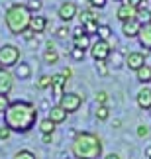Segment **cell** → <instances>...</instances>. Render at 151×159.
Returning <instances> with one entry per match:
<instances>
[{
	"label": "cell",
	"mask_w": 151,
	"mask_h": 159,
	"mask_svg": "<svg viewBox=\"0 0 151 159\" xmlns=\"http://www.w3.org/2000/svg\"><path fill=\"white\" fill-rule=\"evenodd\" d=\"M35 120H38V108L32 102H12L4 112V124L12 132H29L35 126Z\"/></svg>",
	"instance_id": "cell-1"
},
{
	"label": "cell",
	"mask_w": 151,
	"mask_h": 159,
	"mask_svg": "<svg viewBox=\"0 0 151 159\" xmlns=\"http://www.w3.org/2000/svg\"><path fill=\"white\" fill-rule=\"evenodd\" d=\"M73 155L77 159H98L102 155V142L92 132H78L73 139Z\"/></svg>",
	"instance_id": "cell-2"
},
{
	"label": "cell",
	"mask_w": 151,
	"mask_h": 159,
	"mask_svg": "<svg viewBox=\"0 0 151 159\" xmlns=\"http://www.w3.org/2000/svg\"><path fill=\"white\" fill-rule=\"evenodd\" d=\"M32 12L26 4H12L6 10V26H8L10 34L20 35L26 30H29V22H32Z\"/></svg>",
	"instance_id": "cell-3"
},
{
	"label": "cell",
	"mask_w": 151,
	"mask_h": 159,
	"mask_svg": "<svg viewBox=\"0 0 151 159\" xmlns=\"http://www.w3.org/2000/svg\"><path fill=\"white\" fill-rule=\"evenodd\" d=\"M18 61H20V49H18L16 45L4 43L2 47H0V63H2L6 69L18 65Z\"/></svg>",
	"instance_id": "cell-4"
},
{
	"label": "cell",
	"mask_w": 151,
	"mask_h": 159,
	"mask_svg": "<svg viewBox=\"0 0 151 159\" xmlns=\"http://www.w3.org/2000/svg\"><path fill=\"white\" fill-rule=\"evenodd\" d=\"M90 55L94 61H106L112 55V45L108 39H98L90 45Z\"/></svg>",
	"instance_id": "cell-5"
},
{
	"label": "cell",
	"mask_w": 151,
	"mask_h": 159,
	"mask_svg": "<svg viewBox=\"0 0 151 159\" xmlns=\"http://www.w3.org/2000/svg\"><path fill=\"white\" fill-rule=\"evenodd\" d=\"M82 104V96L81 94H77V93H65L61 96V100H59V106H63L67 112H77L78 108H81Z\"/></svg>",
	"instance_id": "cell-6"
},
{
	"label": "cell",
	"mask_w": 151,
	"mask_h": 159,
	"mask_svg": "<svg viewBox=\"0 0 151 159\" xmlns=\"http://www.w3.org/2000/svg\"><path fill=\"white\" fill-rule=\"evenodd\" d=\"M116 18L120 22H130V20H137V8H134V6H130L128 2H122L118 6L116 10Z\"/></svg>",
	"instance_id": "cell-7"
},
{
	"label": "cell",
	"mask_w": 151,
	"mask_h": 159,
	"mask_svg": "<svg viewBox=\"0 0 151 159\" xmlns=\"http://www.w3.org/2000/svg\"><path fill=\"white\" fill-rule=\"evenodd\" d=\"M145 65V53H141V51H131L126 55V67L131 71H137V69H141V67Z\"/></svg>",
	"instance_id": "cell-8"
},
{
	"label": "cell",
	"mask_w": 151,
	"mask_h": 159,
	"mask_svg": "<svg viewBox=\"0 0 151 159\" xmlns=\"http://www.w3.org/2000/svg\"><path fill=\"white\" fill-rule=\"evenodd\" d=\"M59 18H61L63 22H71V20H75L77 14H78V8H77V4L75 2H63L61 6H59Z\"/></svg>",
	"instance_id": "cell-9"
},
{
	"label": "cell",
	"mask_w": 151,
	"mask_h": 159,
	"mask_svg": "<svg viewBox=\"0 0 151 159\" xmlns=\"http://www.w3.org/2000/svg\"><path fill=\"white\" fill-rule=\"evenodd\" d=\"M135 100H137V106L141 110H151V87L143 84V87L137 90Z\"/></svg>",
	"instance_id": "cell-10"
},
{
	"label": "cell",
	"mask_w": 151,
	"mask_h": 159,
	"mask_svg": "<svg viewBox=\"0 0 151 159\" xmlns=\"http://www.w3.org/2000/svg\"><path fill=\"white\" fill-rule=\"evenodd\" d=\"M51 89H53V94H55V98L61 100V96L65 94V83H67V77H63V73H57V75H51Z\"/></svg>",
	"instance_id": "cell-11"
},
{
	"label": "cell",
	"mask_w": 151,
	"mask_h": 159,
	"mask_svg": "<svg viewBox=\"0 0 151 159\" xmlns=\"http://www.w3.org/2000/svg\"><path fill=\"white\" fill-rule=\"evenodd\" d=\"M143 24L137 22V20H130V22H124L122 24V34L126 38H137L140 35V30H141Z\"/></svg>",
	"instance_id": "cell-12"
},
{
	"label": "cell",
	"mask_w": 151,
	"mask_h": 159,
	"mask_svg": "<svg viewBox=\"0 0 151 159\" xmlns=\"http://www.w3.org/2000/svg\"><path fill=\"white\" fill-rule=\"evenodd\" d=\"M137 39H140V45L143 47V49L151 51V24H143L141 30H140Z\"/></svg>",
	"instance_id": "cell-13"
},
{
	"label": "cell",
	"mask_w": 151,
	"mask_h": 159,
	"mask_svg": "<svg viewBox=\"0 0 151 159\" xmlns=\"http://www.w3.org/2000/svg\"><path fill=\"white\" fill-rule=\"evenodd\" d=\"M12 84H14V77H12L10 71H0V94H8L12 90Z\"/></svg>",
	"instance_id": "cell-14"
},
{
	"label": "cell",
	"mask_w": 151,
	"mask_h": 159,
	"mask_svg": "<svg viewBox=\"0 0 151 159\" xmlns=\"http://www.w3.org/2000/svg\"><path fill=\"white\" fill-rule=\"evenodd\" d=\"M67 110H65L63 106H51V110H49V116H47V118H51L53 122H55V124H61V122H65L67 120Z\"/></svg>",
	"instance_id": "cell-15"
},
{
	"label": "cell",
	"mask_w": 151,
	"mask_h": 159,
	"mask_svg": "<svg viewBox=\"0 0 151 159\" xmlns=\"http://www.w3.org/2000/svg\"><path fill=\"white\" fill-rule=\"evenodd\" d=\"M45 28H47V18L45 16H33L32 22H29V30L35 32V34H41Z\"/></svg>",
	"instance_id": "cell-16"
},
{
	"label": "cell",
	"mask_w": 151,
	"mask_h": 159,
	"mask_svg": "<svg viewBox=\"0 0 151 159\" xmlns=\"http://www.w3.org/2000/svg\"><path fill=\"white\" fill-rule=\"evenodd\" d=\"M135 79L141 84H149L151 83V65H143L141 69L135 71Z\"/></svg>",
	"instance_id": "cell-17"
},
{
	"label": "cell",
	"mask_w": 151,
	"mask_h": 159,
	"mask_svg": "<svg viewBox=\"0 0 151 159\" xmlns=\"http://www.w3.org/2000/svg\"><path fill=\"white\" fill-rule=\"evenodd\" d=\"M43 61H45L47 65H55L57 61H59V53L53 49V45H51V43L47 45V49H45V53H43Z\"/></svg>",
	"instance_id": "cell-18"
},
{
	"label": "cell",
	"mask_w": 151,
	"mask_h": 159,
	"mask_svg": "<svg viewBox=\"0 0 151 159\" xmlns=\"http://www.w3.org/2000/svg\"><path fill=\"white\" fill-rule=\"evenodd\" d=\"M73 47H78V49H88L90 47V35L82 34L78 38H73Z\"/></svg>",
	"instance_id": "cell-19"
},
{
	"label": "cell",
	"mask_w": 151,
	"mask_h": 159,
	"mask_svg": "<svg viewBox=\"0 0 151 159\" xmlns=\"http://www.w3.org/2000/svg\"><path fill=\"white\" fill-rule=\"evenodd\" d=\"M78 20H81V26H84V24H88L92 20H98V16H96L94 10H82V12H78Z\"/></svg>",
	"instance_id": "cell-20"
},
{
	"label": "cell",
	"mask_w": 151,
	"mask_h": 159,
	"mask_svg": "<svg viewBox=\"0 0 151 159\" xmlns=\"http://www.w3.org/2000/svg\"><path fill=\"white\" fill-rule=\"evenodd\" d=\"M55 122H53L51 118H45V120H41L39 122V130H41V134H53L55 132Z\"/></svg>",
	"instance_id": "cell-21"
},
{
	"label": "cell",
	"mask_w": 151,
	"mask_h": 159,
	"mask_svg": "<svg viewBox=\"0 0 151 159\" xmlns=\"http://www.w3.org/2000/svg\"><path fill=\"white\" fill-rule=\"evenodd\" d=\"M137 22H141V24H151V10L145 8V6L137 8Z\"/></svg>",
	"instance_id": "cell-22"
},
{
	"label": "cell",
	"mask_w": 151,
	"mask_h": 159,
	"mask_svg": "<svg viewBox=\"0 0 151 159\" xmlns=\"http://www.w3.org/2000/svg\"><path fill=\"white\" fill-rule=\"evenodd\" d=\"M29 73H32V69H29V65H28V63H20V65H16V77H18V79H28V77H29Z\"/></svg>",
	"instance_id": "cell-23"
},
{
	"label": "cell",
	"mask_w": 151,
	"mask_h": 159,
	"mask_svg": "<svg viewBox=\"0 0 151 159\" xmlns=\"http://www.w3.org/2000/svg\"><path fill=\"white\" fill-rule=\"evenodd\" d=\"M96 118H98L100 122H106L108 118H110V108H108L106 104H98V108H96Z\"/></svg>",
	"instance_id": "cell-24"
},
{
	"label": "cell",
	"mask_w": 151,
	"mask_h": 159,
	"mask_svg": "<svg viewBox=\"0 0 151 159\" xmlns=\"http://www.w3.org/2000/svg\"><path fill=\"white\" fill-rule=\"evenodd\" d=\"M51 84H53V81H51L49 75H41V77L38 79V83H35V87H38L39 90H45V89H49Z\"/></svg>",
	"instance_id": "cell-25"
},
{
	"label": "cell",
	"mask_w": 151,
	"mask_h": 159,
	"mask_svg": "<svg viewBox=\"0 0 151 159\" xmlns=\"http://www.w3.org/2000/svg\"><path fill=\"white\" fill-rule=\"evenodd\" d=\"M110 35H112V28L106 26V24H100V28H98V39H110Z\"/></svg>",
	"instance_id": "cell-26"
},
{
	"label": "cell",
	"mask_w": 151,
	"mask_h": 159,
	"mask_svg": "<svg viewBox=\"0 0 151 159\" xmlns=\"http://www.w3.org/2000/svg\"><path fill=\"white\" fill-rule=\"evenodd\" d=\"M98 28H100V24H98V20H92V22L84 24V32H87L88 35H92V34H98Z\"/></svg>",
	"instance_id": "cell-27"
},
{
	"label": "cell",
	"mask_w": 151,
	"mask_h": 159,
	"mask_svg": "<svg viewBox=\"0 0 151 159\" xmlns=\"http://www.w3.org/2000/svg\"><path fill=\"white\" fill-rule=\"evenodd\" d=\"M28 8H29V12H39L41 8H43V2L41 0H28Z\"/></svg>",
	"instance_id": "cell-28"
},
{
	"label": "cell",
	"mask_w": 151,
	"mask_h": 159,
	"mask_svg": "<svg viewBox=\"0 0 151 159\" xmlns=\"http://www.w3.org/2000/svg\"><path fill=\"white\" fill-rule=\"evenodd\" d=\"M96 71H98V75L100 77H106L108 73V65H106V61H96Z\"/></svg>",
	"instance_id": "cell-29"
},
{
	"label": "cell",
	"mask_w": 151,
	"mask_h": 159,
	"mask_svg": "<svg viewBox=\"0 0 151 159\" xmlns=\"http://www.w3.org/2000/svg\"><path fill=\"white\" fill-rule=\"evenodd\" d=\"M14 159H35V155L32 153V151H28V149H20L14 155Z\"/></svg>",
	"instance_id": "cell-30"
},
{
	"label": "cell",
	"mask_w": 151,
	"mask_h": 159,
	"mask_svg": "<svg viewBox=\"0 0 151 159\" xmlns=\"http://www.w3.org/2000/svg\"><path fill=\"white\" fill-rule=\"evenodd\" d=\"M69 53H71V57H73L75 61H82V59H84V49H78V47H73V49H71Z\"/></svg>",
	"instance_id": "cell-31"
},
{
	"label": "cell",
	"mask_w": 151,
	"mask_h": 159,
	"mask_svg": "<svg viewBox=\"0 0 151 159\" xmlns=\"http://www.w3.org/2000/svg\"><path fill=\"white\" fill-rule=\"evenodd\" d=\"M10 104H12V102H8V96H6V94H0V114H4L6 110H8Z\"/></svg>",
	"instance_id": "cell-32"
},
{
	"label": "cell",
	"mask_w": 151,
	"mask_h": 159,
	"mask_svg": "<svg viewBox=\"0 0 151 159\" xmlns=\"http://www.w3.org/2000/svg\"><path fill=\"white\" fill-rule=\"evenodd\" d=\"M96 102H98V104H106L108 102V93L106 90H98V93H96Z\"/></svg>",
	"instance_id": "cell-33"
},
{
	"label": "cell",
	"mask_w": 151,
	"mask_h": 159,
	"mask_svg": "<svg viewBox=\"0 0 151 159\" xmlns=\"http://www.w3.org/2000/svg\"><path fill=\"white\" fill-rule=\"evenodd\" d=\"M10 134H12V130H10V128L6 126V124H4V126H0V139H2V142L10 138Z\"/></svg>",
	"instance_id": "cell-34"
},
{
	"label": "cell",
	"mask_w": 151,
	"mask_h": 159,
	"mask_svg": "<svg viewBox=\"0 0 151 159\" xmlns=\"http://www.w3.org/2000/svg\"><path fill=\"white\" fill-rule=\"evenodd\" d=\"M55 34H57V38H67V35H69V34H73V32H71L67 26H61V28H57V32H55Z\"/></svg>",
	"instance_id": "cell-35"
},
{
	"label": "cell",
	"mask_w": 151,
	"mask_h": 159,
	"mask_svg": "<svg viewBox=\"0 0 151 159\" xmlns=\"http://www.w3.org/2000/svg\"><path fill=\"white\" fill-rule=\"evenodd\" d=\"M135 134H137V138H147L149 136V130H147V126H137V130H135Z\"/></svg>",
	"instance_id": "cell-36"
},
{
	"label": "cell",
	"mask_w": 151,
	"mask_h": 159,
	"mask_svg": "<svg viewBox=\"0 0 151 159\" xmlns=\"http://www.w3.org/2000/svg\"><path fill=\"white\" fill-rule=\"evenodd\" d=\"M124 2H128L130 6H134V8H141V6H145V0H124Z\"/></svg>",
	"instance_id": "cell-37"
},
{
	"label": "cell",
	"mask_w": 151,
	"mask_h": 159,
	"mask_svg": "<svg viewBox=\"0 0 151 159\" xmlns=\"http://www.w3.org/2000/svg\"><path fill=\"white\" fill-rule=\"evenodd\" d=\"M90 6H92V8H104L106 0H90Z\"/></svg>",
	"instance_id": "cell-38"
},
{
	"label": "cell",
	"mask_w": 151,
	"mask_h": 159,
	"mask_svg": "<svg viewBox=\"0 0 151 159\" xmlns=\"http://www.w3.org/2000/svg\"><path fill=\"white\" fill-rule=\"evenodd\" d=\"M82 34H87L84 32V26H78V28L73 30V38H78V35H82Z\"/></svg>",
	"instance_id": "cell-39"
},
{
	"label": "cell",
	"mask_w": 151,
	"mask_h": 159,
	"mask_svg": "<svg viewBox=\"0 0 151 159\" xmlns=\"http://www.w3.org/2000/svg\"><path fill=\"white\" fill-rule=\"evenodd\" d=\"M110 57H112L114 61H116V67H120V61H122V53H120V51H116L114 55H110Z\"/></svg>",
	"instance_id": "cell-40"
},
{
	"label": "cell",
	"mask_w": 151,
	"mask_h": 159,
	"mask_svg": "<svg viewBox=\"0 0 151 159\" xmlns=\"http://www.w3.org/2000/svg\"><path fill=\"white\" fill-rule=\"evenodd\" d=\"M51 139H53V134H43L41 142H43V143H51Z\"/></svg>",
	"instance_id": "cell-41"
},
{
	"label": "cell",
	"mask_w": 151,
	"mask_h": 159,
	"mask_svg": "<svg viewBox=\"0 0 151 159\" xmlns=\"http://www.w3.org/2000/svg\"><path fill=\"white\" fill-rule=\"evenodd\" d=\"M33 34H35V32H32V30H26V32H24L22 35H24L26 39H32V38H33Z\"/></svg>",
	"instance_id": "cell-42"
},
{
	"label": "cell",
	"mask_w": 151,
	"mask_h": 159,
	"mask_svg": "<svg viewBox=\"0 0 151 159\" xmlns=\"http://www.w3.org/2000/svg\"><path fill=\"white\" fill-rule=\"evenodd\" d=\"M61 73H63V77H67V79H69L71 75H73V71H71V69H69V67H67V69H63Z\"/></svg>",
	"instance_id": "cell-43"
},
{
	"label": "cell",
	"mask_w": 151,
	"mask_h": 159,
	"mask_svg": "<svg viewBox=\"0 0 151 159\" xmlns=\"http://www.w3.org/2000/svg\"><path fill=\"white\" fill-rule=\"evenodd\" d=\"M104 159H122V157H120L118 153H108V155H106Z\"/></svg>",
	"instance_id": "cell-44"
},
{
	"label": "cell",
	"mask_w": 151,
	"mask_h": 159,
	"mask_svg": "<svg viewBox=\"0 0 151 159\" xmlns=\"http://www.w3.org/2000/svg\"><path fill=\"white\" fill-rule=\"evenodd\" d=\"M145 153H147V157H151V148H147V151H145Z\"/></svg>",
	"instance_id": "cell-45"
},
{
	"label": "cell",
	"mask_w": 151,
	"mask_h": 159,
	"mask_svg": "<svg viewBox=\"0 0 151 159\" xmlns=\"http://www.w3.org/2000/svg\"><path fill=\"white\" fill-rule=\"evenodd\" d=\"M4 69H6V67H4V65H2V63H0V71H4Z\"/></svg>",
	"instance_id": "cell-46"
},
{
	"label": "cell",
	"mask_w": 151,
	"mask_h": 159,
	"mask_svg": "<svg viewBox=\"0 0 151 159\" xmlns=\"http://www.w3.org/2000/svg\"><path fill=\"white\" fill-rule=\"evenodd\" d=\"M116 2H124V0H116Z\"/></svg>",
	"instance_id": "cell-47"
},
{
	"label": "cell",
	"mask_w": 151,
	"mask_h": 159,
	"mask_svg": "<svg viewBox=\"0 0 151 159\" xmlns=\"http://www.w3.org/2000/svg\"><path fill=\"white\" fill-rule=\"evenodd\" d=\"M149 159H151V157H149Z\"/></svg>",
	"instance_id": "cell-48"
}]
</instances>
